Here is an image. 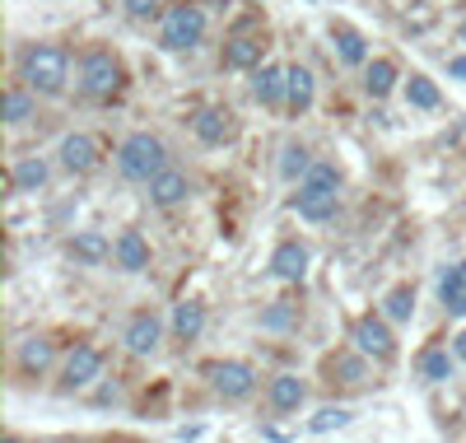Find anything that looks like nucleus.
I'll return each mask as SVG.
<instances>
[{"label": "nucleus", "instance_id": "obj_21", "mask_svg": "<svg viewBox=\"0 0 466 443\" xmlns=\"http://www.w3.org/2000/svg\"><path fill=\"white\" fill-rule=\"evenodd\" d=\"M457 350H443V346H429V350H420V359H415V369H420V378L424 382H448L453 373H457Z\"/></svg>", "mask_w": 466, "mask_h": 443}, {"label": "nucleus", "instance_id": "obj_35", "mask_svg": "<svg viewBox=\"0 0 466 443\" xmlns=\"http://www.w3.org/2000/svg\"><path fill=\"white\" fill-rule=\"evenodd\" d=\"M448 70H453L457 79H466V52H462V56H453V62H448Z\"/></svg>", "mask_w": 466, "mask_h": 443}, {"label": "nucleus", "instance_id": "obj_2", "mask_svg": "<svg viewBox=\"0 0 466 443\" xmlns=\"http://www.w3.org/2000/svg\"><path fill=\"white\" fill-rule=\"evenodd\" d=\"M294 210L308 219V225H327V219H336V210H340V173L331 164H313V173L298 183Z\"/></svg>", "mask_w": 466, "mask_h": 443}, {"label": "nucleus", "instance_id": "obj_11", "mask_svg": "<svg viewBox=\"0 0 466 443\" xmlns=\"http://www.w3.org/2000/svg\"><path fill=\"white\" fill-rule=\"evenodd\" d=\"M192 131H196L200 145H229L233 131H238V122H233L229 108H200L192 117Z\"/></svg>", "mask_w": 466, "mask_h": 443}, {"label": "nucleus", "instance_id": "obj_12", "mask_svg": "<svg viewBox=\"0 0 466 443\" xmlns=\"http://www.w3.org/2000/svg\"><path fill=\"white\" fill-rule=\"evenodd\" d=\"M121 340H127V350H131V355H154V350H159V340H164V322H159V317L145 308V313H135V317L127 322Z\"/></svg>", "mask_w": 466, "mask_h": 443}, {"label": "nucleus", "instance_id": "obj_10", "mask_svg": "<svg viewBox=\"0 0 466 443\" xmlns=\"http://www.w3.org/2000/svg\"><path fill=\"white\" fill-rule=\"evenodd\" d=\"M308 261H313L308 243H298V238H285V243L271 252V275H275V280H290V285H298V280L308 275Z\"/></svg>", "mask_w": 466, "mask_h": 443}, {"label": "nucleus", "instance_id": "obj_17", "mask_svg": "<svg viewBox=\"0 0 466 443\" xmlns=\"http://www.w3.org/2000/svg\"><path fill=\"white\" fill-rule=\"evenodd\" d=\"M112 261H117V267L121 271H145L150 267V243H145V234H140V229H121L117 234V243H112Z\"/></svg>", "mask_w": 466, "mask_h": 443}, {"label": "nucleus", "instance_id": "obj_31", "mask_svg": "<svg viewBox=\"0 0 466 443\" xmlns=\"http://www.w3.org/2000/svg\"><path fill=\"white\" fill-rule=\"evenodd\" d=\"M406 103L420 108V112H434V108L443 103V94H438V85H434L429 75H411V79H406Z\"/></svg>", "mask_w": 466, "mask_h": 443}, {"label": "nucleus", "instance_id": "obj_20", "mask_svg": "<svg viewBox=\"0 0 466 443\" xmlns=\"http://www.w3.org/2000/svg\"><path fill=\"white\" fill-rule=\"evenodd\" d=\"M438 299L448 317H466V261H457V267L438 275Z\"/></svg>", "mask_w": 466, "mask_h": 443}, {"label": "nucleus", "instance_id": "obj_14", "mask_svg": "<svg viewBox=\"0 0 466 443\" xmlns=\"http://www.w3.org/2000/svg\"><path fill=\"white\" fill-rule=\"evenodd\" d=\"M285 85H290V66H275V62L257 66L252 75V94L261 108H285Z\"/></svg>", "mask_w": 466, "mask_h": 443}, {"label": "nucleus", "instance_id": "obj_4", "mask_svg": "<svg viewBox=\"0 0 466 443\" xmlns=\"http://www.w3.org/2000/svg\"><path fill=\"white\" fill-rule=\"evenodd\" d=\"M79 94L94 98V103H112L121 94V62L108 47H89L79 56Z\"/></svg>", "mask_w": 466, "mask_h": 443}, {"label": "nucleus", "instance_id": "obj_40", "mask_svg": "<svg viewBox=\"0 0 466 443\" xmlns=\"http://www.w3.org/2000/svg\"><path fill=\"white\" fill-rule=\"evenodd\" d=\"M462 406H466V397H462Z\"/></svg>", "mask_w": 466, "mask_h": 443}, {"label": "nucleus", "instance_id": "obj_29", "mask_svg": "<svg viewBox=\"0 0 466 443\" xmlns=\"http://www.w3.org/2000/svg\"><path fill=\"white\" fill-rule=\"evenodd\" d=\"M364 89H369V98H388L397 89V66L388 56H378V62L364 66Z\"/></svg>", "mask_w": 466, "mask_h": 443}, {"label": "nucleus", "instance_id": "obj_23", "mask_svg": "<svg viewBox=\"0 0 466 443\" xmlns=\"http://www.w3.org/2000/svg\"><path fill=\"white\" fill-rule=\"evenodd\" d=\"M47 177H52V168H47V159L43 154H24L14 164V173H10V183H14V192H43L47 187Z\"/></svg>", "mask_w": 466, "mask_h": 443}, {"label": "nucleus", "instance_id": "obj_39", "mask_svg": "<svg viewBox=\"0 0 466 443\" xmlns=\"http://www.w3.org/2000/svg\"><path fill=\"white\" fill-rule=\"evenodd\" d=\"M108 443H121V439H108Z\"/></svg>", "mask_w": 466, "mask_h": 443}, {"label": "nucleus", "instance_id": "obj_37", "mask_svg": "<svg viewBox=\"0 0 466 443\" xmlns=\"http://www.w3.org/2000/svg\"><path fill=\"white\" fill-rule=\"evenodd\" d=\"M457 43H466V19H462V24H457Z\"/></svg>", "mask_w": 466, "mask_h": 443}, {"label": "nucleus", "instance_id": "obj_15", "mask_svg": "<svg viewBox=\"0 0 466 443\" xmlns=\"http://www.w3.org/2000/svg\"><path fill=\"white\" fill-rule=\"evenodd\" d=\"M52 359H56V346L47 336H24L19 340V355H14V365L24 378H43L52 369Z\"/></svg>", "mask_w": 466, "mask_h": 443}, {"label": "nucleus", "instance_id": "obj_3", "mask_svg": "<svg viewBox=\"0 0 466 443\" xmlns=\"http://www.w3.org/2000/svg\"><path fill=\"white\" fill-rule=\"evenodd\" d=\"M117 168H121V177H127V183L150 187L154 177L168 168V145H164L159 135H150V131H135V135L121 140V150H117Z\"/></svg>", "mask_w": 466, "mask_h": 443}, {"label": "nucleus", "instance_id": "obj_1", "mask_svg": "<svg viewBox=\"0 0 466 443\" xmlns=\"http://www.w3.org/2000/svg\"><path fill=\"white\" fill-rule=\"evenodd\" d=\"M19 79L37 94V98H56L66 94V79H70V52L56 47V43H33L19 56Z\"/></svg>", "mask_w": 466, "mask_h": 443}, {"label": "nucleus", "instance_id": "obj_36", "mask_svg": "<svg viewBox=\"0 0 466 443\" xmlns=\"http://www.w3.org/2000/svg\"><path fill=\"white\" fill-rule=\"evenodd\" d=\"M453 350H457V359H462V365H466V332H462V336L453 340Z\"/></svg>", "mask_w": 466, "mask_h": 443}, {"label": "nucleus", "instance_id": "obj_9", "mask_svg": "<svg viewBox=\"0 0 466 443\" xmlns=\"http://www.w3.org/2000/svg\"><path fill=\"white\" fill-rule=\"evenodd\" d=\"M61 168L75 173V177H89L98 164H103V154H98V140L85 135V131H70V135H61Z\"/></svg>", "mask_w": 466, "mask_h": 443}, {"label": "nucleus", "instance_id": "obj_26", "mask_svg": "<svg viewBox=\"0 0 466 443\" xmlns=\"http://www.w3.org/2000/svg\"><path fill=\"white\" fill-rule=\"evenodd\" d=\"M33 112H37V94L19 79V85H10L5 89V122L10 127H24V122H33Z\"/></svg>", "mask_w": 466, "mask_h": 443}, {"label": "nucleus", "instance_id": "obj_33", "mask_svg": "<svg viewBox=\"0 0 466 443\" xmlns=\"http://www.w3.org/2000/svg\"><path fill=\"white\" fill-rule=\"evenodd\" d=\"M350 425V411L346 406H327V411H317L313 420H308V430L313 434H327V430H346Z\"/></svg>", "mask_w": 466, "mask_h": 443}, {"label": "nucleus", "instance_id": "obj_8", "mask_svg": "<svg viewBox=\"0 0 466 443\" xmlns=\"http://www.w3.org/2000/svg\"><path fill=\"white\" fill-rule=\"evenodd\" d=\"M98 373H103V350H98V346H75L66 355V365H61V392L89 388Z\"/></svg>", "mask_w": 466, "mask_h": 443}, {"label": "nucleus", "instance_id": "obj_18", "mask_svg": "<svg viewBox=\"0 0 466 443\" xmlns=\"http://www.w3.org/2000/svg\"><path fill=\"white\" fill-rule=\"evenodd\" d=\"M373 359L364 355V350H340V355H331L327 359V373L336 378V382H346V388H364V382H369V369Z\"/></svg>", "mask_w": 466, "mask_h": 443}, {"label": "nucleus", "instance_id": "obj_27", "mask_svg": "<svg viewBox=\"0 0 466 443\" xmlns=\"http://www.w3.org/2000/svg\"><path fill=\"white\" fill-rule=\"evenodd\" d=\"M331 37H336V52H340V62H346V66H369V43H364V33H359V29L336 24Z\"/></svg>", "mask_w": 466, "mask_h": 443}, {"label": "nucleus", "instance_id": "obj_32", "mask_svg": "<svg viewBox=\"0 0 466 443\" xmlns=\"http://www.w3.org/2000/svg\"><path fill=\"white\" fill-rule=\"evenodd\" d=\"M294 327H298V304H290V299H280L261 313V332H294Z\"/></svg>", "mask_w": 466, "mask_h": 443}, {"label": "nucleus", "instance_id": "obj_24", "mask_svg": "<svg viewBox=\"0 0 466 443\" xmlns=\"http://www.w3.org/2000/svg\"><path fill=\"white\" fill-rule=\"evenodd\" d=\"M70 257L85 261V267H103V261L112 257V243H108L98 229H79V234L70 238Z\"/></svg>", "mask_w": 466, "mask_h": 443}, {"label": "nucleus", "instance_id": "obj_13", "mask_svg": "<svg viewBox=\"0 0 466 443\" xmlns=\"http://www.w3.org/2000/svg\"><path fill=\"white\" fill-rule=\"evenodd\" d=\"M187 196H192V177L182 173V168H173V164L150 183V206H159V210H173V206H182Z\"/></svg>", "mask_w": 466, "mask_h": 443}, {"label": "nucleus", "instance_id": "obj_30", "mask_svg": "<svg viewBox=\"0 0 466 443\" xmlns=\"http://www.w3.org/2000/svg\"><path fill=\"white\" fill-rule=\"evenodd\" d=\"M382 317L388 322H411L415 317V285H392L382 299Z\"/></svg>", "mask_w": 466, "mask_h": 443}, {"label": "nucleus", "instance_id": "obj_16", "mask_svg": "<svg viewBox=\"0 0 466 443\" xmlns=\"http://www.w3.org/2000/svg\"><path fill=\"white\" fill-rule=\"evenodd\" d=\"M303 397H308V382H303L298 373H275L271 378V388H266V401H271V411L275 415H290L303 406Z\"/></svg>", "mask_w": 466, "mask_h": 443}, {"label": "nucleus", "instance_id": "obj_6", "mask_svg": "<svg viewBox=\"0 0 466 443\" xmlns=\"http://www.w3.org/2000/svg\"><path fill=\"white\" fill-rule=\"evenodd\" d=\"M350 340H355V350H364L373 359V365H392V359H397V336H392V327H388V317H382V313L355 317Z\"/></svg>", "mask_w": 466, "mask_h": 443}, {"label": "nucleus", "instance_id": "obj_7", "mask_svg": "<svg viewBox=\"0 0 466 443\" xmlns=\"http://www.w3.org/2000/svg\"><path fill=\"white\" fill-rule=\"evenodd\" d=\"M210 388L225 401H248L257 392V369L248 365V359H225V365L210 369Z\"/></svg>", "mask_w": 466, "mask_h": 443}, {"label": "nucleus", "instance_id": "obj_38", "mask_svg": "<svg viewBox=\"0 0 466 443\" xmlns=\"http://www.w3.org/2000/svg\"><path fill=\"white\" fill-rule=\"evenodd\" d=\"M5 443H24V439H19V434H5Z\"/></svg>", "mask_w": 466, "mask_h": 443}, {"label": "nucleus", "instance_id": "obj_19", "mask_svg": "<svg viewBox=\"0 0 466 443\" xmlns=\"http://www.w3.org/2000/svg\"><path fill=\"white\" fill-rule=\"evenodd\" d=\"M261 52H266V43L252 33H233L225 43V70H257L261 66Z\"/></svg>", "mask_w": 466, "mask_h": 443}, {"label": "nucleus", "instance_id": "obj_34", "mask_svg": "<svg viewBox=\"0 0 466 443\" xmlns=\"http://www.w3.org/2000/svg\"><path fill=\"white\" fill-rule=\"evenodd\" d=\"M159 5H164V0H121V10H127L131 19H154Z\"/></svg>", "mask_w": 466, "mask_h": 443}, {"label": "nucleus", "instance_id": "obj_5", "mask_svg": "<svg viewBox=\"0 0 466 443\" xmlns=\"http://www.w3.org/2000/svg\"><path fill=\"white\" fill-rule=\"evenodd\" d=\"M206 43V10L182 0V5H168L164 19H159V47L168 52H192Z\"/></svg>", "mask_w": 466, "mask_h": 443}, {"label": "nucleus", "instance_id": "obj_25", "mask_svg": "<svg viewBox=\"0 0 466 443\" xmlns=\"http://www.w3.org/2000/svg\"><path fill=\"white\" fill-rule=\"evenodd\" d=\"M206 332V304H196V299H182L173 308V336L177 340H196Z\"/></svg>", "mask_w": 466, "mask_h": 443}, {"label": "nucleus", "instance_id": "obj_22", "mask_svg": "<svg viewBox=\"0 0 466 443\" xmlns=\"http://www.w3.org/2000/svg\"><path fill=\"white\" fill-rule=\"evenodd\" d=\"M313 98H317V85H313V70L308 66H290V85H285V108L294 117H303L313 108Z\"/></svg>", "mask_w": 466, "mask_h": 443}, {"label": "nucleus", "instance_id": "obj_28", "mask_svg": "<svg viewBox=\"0 0 466 443\" xmlns=\"http://www.w3.org/2000/svg\"><path fill=\"white\" fill-rule=\"evenodd\" d=\"M313 150L308 145H285L280 150V177H285V183H303V177L313 173Z\"/></svg>", "mask_w": 466, "mask_h": 443}]
</instances>
